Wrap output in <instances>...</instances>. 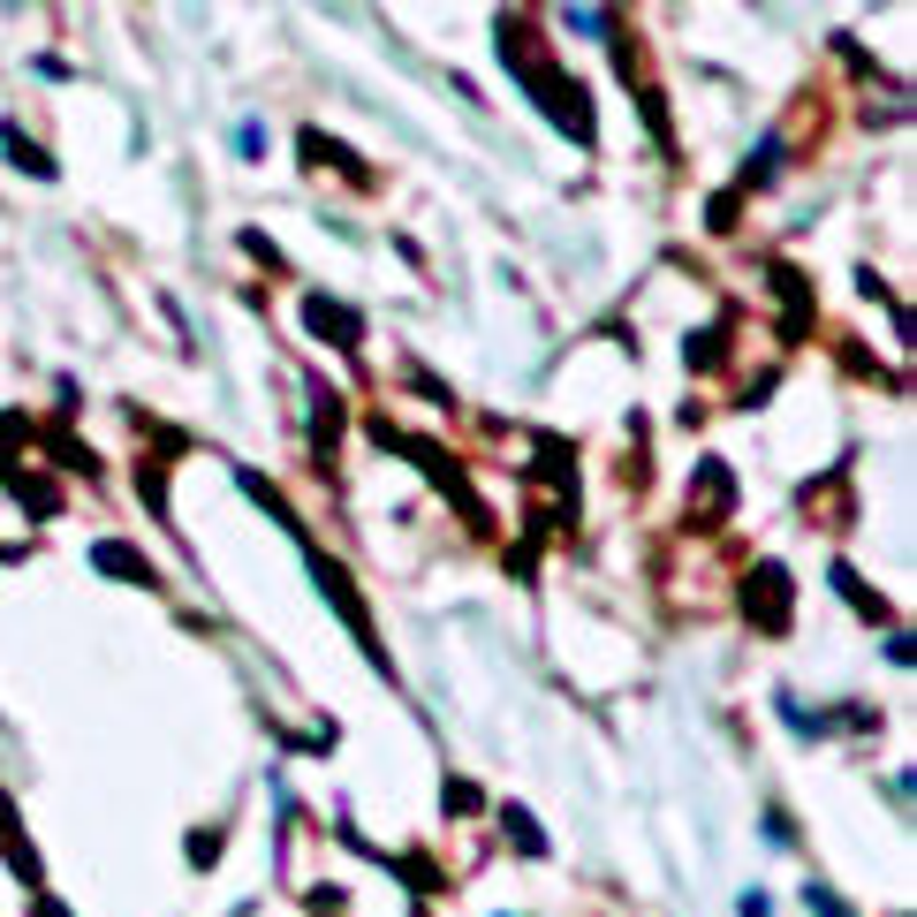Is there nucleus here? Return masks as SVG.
<instances>
[{
  "label": "nucleus",
  "mask_w": 917,
  "mask_h": 917,
  "mask_svg": "<svg viewBox=\"0 0 917 917\" xmlns=\"http://www.w3.org/2000/svg\"><path fill=\"white\" fill-rule=\"evenodd\" d=\"M811 910H819V917H849L842 903H834V895H819V888H811Z\"/></svg>",
  "instance_id": "obj_1"
}]
</instances>
